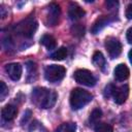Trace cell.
Wrapping results in <instances>:
<instances>
[{"label":"cell","mask_w":132,"mask_h":132,"mask_svg":"<svg viewBox=\"0 0 132 132\" xmlns=\"http://www.w3.org/2000/svg\"><path fill=\"white\" fill-rule=\"evenodd\" d=\"M113 90H114V86L113 85H111V84L107 85L105 87V89H104V97H106V98L111 97L112 94H113Z\"/></svg>","instance_id":"obj_22"},{"label":"cell","mask_w":132,"mask_h":132,"mask_svg":"<svg viewBox=\"0 0 132 132\" xmlns=\"http://www.w3.org/2000/svg\"><path fill=\"white\" fill-rule=\"evenodd\" d=\"M101 116H102V110H101L100 108H95V109H93V111L91 112L90 118H89L90 124H97L98 121L100 120Z\"/></svg>","instance_id":"obj_19"},{"label":"cell","mask_w":132,"mask_h":132,"mask_svg":"<svg viewBox=\"0 0 132 132\" xmlns=\"http://www.w3.org/2000/svg\"><path fill=\"white\" fill-rule=\"evenodd\" d=\"M36 29H37V22L33 19H27L26 21L20 23L15 27L16 32L27 38L32 37L34 35Z\"/></svg>","instance_id":"obj_4"},{"label":"cell","mask_w":132,"mask_h":132,"mask_svg":"<svg viewBox=\"0 0 132 132\" xmlns=\"http://www.w3.org/2000/svg\"><path fill=\"white\" fill-rule=\"evenodd\" d=\"M93 99V96L90 92L81 89V88H75L70 93V105L72 109H80L85 105H87L91 100Z\"/></svg>","instance_id":"obj_2"},{"label":"cell","mask_w":132,"mask_h":132,"mask_svg":"<svg viewBox=\"0 0 132 132\" xmlns=\"http://www.w3.org/2000/svg\"><path fill=\"white\" fill-rule=\"evenodd\" d=\"M86 14V11L76 3H70L69 7H68V15L72 21H77L80 20L81 18H84V15Z\"/></svg>","instance_id":"obj_11"},{"label":"cell","mask_w":132,"mask_h":132,"mask_svg":"<svg viewBox=\"0 0 132 132\" xmlns=\"http://www.w3.org/2000/svg\"><path fill=\"white\" fill-rule=\"evenodd\" d=\"M66 69L64 66L61 65H48L44 68V77L50 82H58L62 80L65 76Z\"/></svg>","instance_id":"obj_3"},{"label":"cell","mask_w":132,"mask_h":132,"mask_svg":"<svg viewBox=\"0 0 132 132\" xmlns=\"http://www.w3.org/2000/svg\"><path fill=\"white\" fill-rule=\"evenodd\" d=\"M93 63H94L95 66H97V67H99L101 69L104 68V66H105V58H104V56H103V54L101 52L97 51V52L94 53V55H93Z\"/></svg>","instance_id":"obj_15"},{"label":"cell","mask_w":132,"mask_h":132,"mask_svg":"<svg viewBox=\"0 0 132 132\" xmlns=\"http://www.w3.org/2000/svg\"><path fill=\"white\" fill-rule=\"evenodd\" d=\"M128 57H129V60H130V63L132 64V50H130L129 54H128Z\"/></svg>","instance_id":"obj_28"},{"label":"cell","mask_w":132,"mask_h":132,"mask_svg":"<svg viewBox=\"0 0 132 132\" xmlns=\"http://www.w3.org/2000/svg\"><path fill=\"white\" fill-rule=\"evenodd\" d=\"M40 43L42 45H44L47 50H54L56 47V39L48 34H44L41 38H40Z\"/></svg>","instance_id":"obj_14"},{"label":"cell","mask_w":132,"mask_h":132,"mask_svg":"<svg viewBox=\"0 0 132 132\" xmlns=\"http://www.w3.org/2000/svg\"><path fill=\"white\" fill-rule=\"evenodd\" d=\"M57 98L58 95L55 91L45 88L38 87L35 88L32 92V100L40 108H52L55 105Z\"/></svg>","instance_id":"obj_1"},{"label":"cell","mask_w":132,"mask_h":132,"mask_svg":"<svg viewBox=\"0 0 132 132\" xmlns=\"http://www.w3.org/2000/svg\"><path fill=\"white\" fill-rule=\"evenodd\" d=\"M129 96V87L128 85H123L121 87H114L112 98L117 104H123Z\"/></svg>","instance_id":"obj_7"},{"label":"cell","mask_w":132,"mask_h":132,"mask_svg":"<svg viewBox=\"0 0 132 132\" xmlns=\"http://www.w3.org/2000/svg\"><path fill=\"white\" fill-rule=\"evenodd\" d=\"M95 132H112V127L107 123H97Z\"/></svg>","instance_id":"obj_20"},{"label":"cell","mask_w":132,"mask_h":132,"mask_svg":"<svg viewBox=\"0 0 132 132\" xmlns=\"http://www.w3.org/2000/svg\"><path fill=\"white\" fill-rule=\"evenodd\" d=\"M16 113H18V108L12 105V104H7L5 105L2 110H1V116H2V119L9 122V121H12L15 117H16Z\"/></svg>","instance_id":"obj_13"},{"label":"cell","mask_w":132,"mask_h":132,"mask_svg":"<svg viewBox=\"0 0 132 132\" xmlns=\"http://www.w3.org/2000/svg\"><path fill=\"white\" fill-rule=\"evenodd\" d=\"M30 117H31V111L30 110H27L26 113H24V118L22 120V124L24 123V121H25V123H27V121L30 119Z\"/></svg>","instance_id":"obj_27"},{"label":"cell","mask_w":132,"mask_h":132,"mask_svg":"<svg viewBox=\"0 0 132 132\" xmlns=\"http://www.w3.org/2000/svg\"><path fill=\"white\" fill-rule=\"evenodd\" d=\"M60 16V7L56 3H51L47 7V24L48 26H56Z\"/></svg>","instance_id":"obj_9"},{"label":"cell","mask_w":132,"mask_h":132,"mask_svg":"<svg viewBox=\"0 0 132 132\" xmlns=\"http://www.w3.org/2000/svg\"><path fill=\"white\" fill-rule=\"evenodd\" d=\"M113 74H114V78L119 81H124L129 77L130 71L129 68L125 65V64H119L114 70H113Z\"/></svg>","instance_id":"obj_12"},{"label":"cell","mask_w":132,"mask_h":132,"mask_svg":"<svg viewBox=\"0 0 132 132\" xmlns=\"http://www.w3.org/2000/svg\"><path fill=\"white\" fill-rule=\"evenodd\" d=\"M5 71L12 80H19L23 73V67L20 63H10L5 66Z\"/></svg>","instance_id":"obj_8"},{"label":"cell","mask_w":132,"mask_h":132,"mask_svg":"<svg viewBox=\"0 0 132 132\" xmlns=\"http://www.w3.org/2000/svg\"><path fill=\"white\" fill-rule=\"evenodd\" d=\"M105 48L111 59H114L120 56L122 53V44L119 41V39L114 37H107L105 39Z\"/></svg>","instance_id":"obj_6"},{"label":"cell","mask_w":132,"mask_h":132,"mask_svg":"<svg viewBox=\"0 0 132 132\" xmlns=\"http://www.w3.org/2000/svg\"><path fill=\"white\" fill-rule=\"evenodd\" d=\"M126 37H127V41H128L130 44H132V27H130V28L127 30Z\"/></svg>","instance_id":"obj_26"},{"label":"cell","mask_w":132,"mask_h":132,"mask_svg":"<svg viewBox=\"0 0 132 132\" xmlns=\"http://www.w3.org/2000/svg\"><path fill=\"white\" fill-rule=\"evenodd\" d=\"M56 132H76V124L74 123H63L57 129Z\"/></svg>","instance_id":"obj_16"},{"label":"cell","mask_w":132,"mask_h":132,"mask_svg":"<svg viewBox=\"0 0 132 132\" xmlns=\"http://www.w3.org/2000/svg\"><path fill=\"white\" fill-rule=\"evenodd\" d=\"M126 18L128 20H132V3H130L126 8Z\"/></svg>","instance_id":"obj_25"},{"label":"cell","mask_w":132,"mask_h":132,"mask_svg":"<svg viewBox=\"0 0 132 132\" xmlns=\"http://www.w3.org/2000/svg\"><path fill=\"white\" fill-rule=\"evenodd\" d=\"M27 70H28V80L29 77L32 76V80H35V78L37 77V67L36 64L32 61H28L27 62Z\"/></svg>","instance_id":"obj_18"},{"label":"cell","mask_w":132,"mask_h":132,"mask_svg":"<svg viewBox=\"0 0 132 132\" xmlns=\"http://www.w3.org/2000/svg\"><path fill=\"white\" fill-rule=\"evenodd\" d=\"M66 57H67V50H66V47H64V46L59 47L57 51H55V52L51 55V58H52L53 60H57V61L64 60Z\"/></svg>","instance_id":"obj_17"},{"label":"cell","mask_w":132,"mask_h":132,"mask_svg":"<svg viewBox=\"0 0 132 132\" xmlns=\"http://www.w3.org/2000/svg\"><path fill=\"white\" fill-rule=\"evenodd\" d=\"M7 91H8V89H7L6 85H5L3 81H1V82H0V99H1V100L4 99V97H5L6 94H7Z\"/></svg>","instance_id":"obj_23"},{"label":"cell","mask_w":132,"mask_h":132,"mask_svg":"<svg viewBox=\"0 0 132 132\" xmlns=\"http://www.w3.org/2000/svg\"><path fill=\"white\" fill-rule=\"evenodd\" d=\"M105 5H106V7L109 8V9L116 8V10H117V8H118V6H119V3H118L117 1H106V2H105Z\"/></svg>","instance_id":"obj_24"},{"label":"cell","mask_w":132,"mask_h":132,"mask_svg":"<svg viewBox=\"0 0 132 132\" xmlns=\"http://www.w3.org/2000/svg\"><path fill=\"white\" fill-rule=\"evenodd\" d=\"M71 31H72V34L74 36H77V37H80L84 35L85 33V28L84 26H81L80 24H77V25H74L72 28H71Z\"/></svg>","instance_id":"obj_21"},{"label":"cell","mask_w":132,"mask_h":132,"mask_svg":"<svg viewBox=\"0 0 132 132\" xmlns=\"http://www.w3.org/2000/svg\"><path fill=\"white\" fill-rule=\"evenodd\" d=\"M74 79L76 82L87 86V87H93L96 85V77L94 74L87 70V69H78L74 72Z\"/></svg>","instance_id":"obj_5"},{"label":"cell","mask_w":132,"mask_h":132,"mask_svg":"<svg viewBox=\"0 0 132 132\" xmlns=\"http://www.w3.org/2000/svg\"><path fill=\"white\" fill-rule=\"evenodd\" d=\"M110 22H112V19H111V16H109V15H101V16H99V18L95 21V23L93 24V26H92V29H91L92 33H93V34L99 33V32H100L103 28H105Z\"/></svg>","instance_id":"obj_10"}]
</instances>
